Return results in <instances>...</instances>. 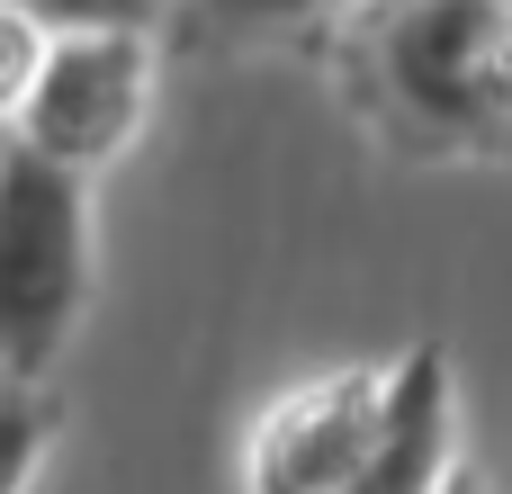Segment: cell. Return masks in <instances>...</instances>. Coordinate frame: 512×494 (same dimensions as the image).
Masks as SVG:
<instances>
[{
	"label": "cell",
	"mask_w": 512,
	"mask_h": 494,
	"mask_svg": "<svg viewBox=\"0 0 512 494\" xmlns=\"http://www.w3.org/2000/svg\"><path fill=\"white\" fill-rule=\"evenodd\" d=\"M450 494H486V486H477V477H468V468H459V486H450Z\"/></svg>",
	"instance_id": "obj_10"
},
{
	"label": "cell",
	"mask_w": 512,
	"mask_h": 494,
	"mask_svg": "<svg viewBox=\"0 0 512 494\" xmlns=\"http://www.w3.org/2000/svg\"><path fill=\"white\" fill-rule=\"evenodd\" d=\"M144 99H153V45L135 27H72V36H54L9 135L63 171H90L144 126Z\"/></svg>",
	"instance_id": "obj_3"
},
{
	"label": "cell",
	"mask_w": 512,
	"mask_h": 494,
	"mask_svg": "<svg viewBox=\"0 0 512 494\" xmlns=\"http://www.w3.org/2000/svg\"><path fill=\"white\" fill-rule=\"evenodd\" d=\"M180 9V27L189 36H207V45H252V36H288V27H315L324 9H342V0H171Z\"/></svg>",
	"instance_id": "obj_6"
},
{
	"label": "cell",
	"mask_w": 512,
	"mask_h": 494,
	"mask_svg": "<svg viewBox=\"0 0 512 494\" xmlns=\"http://www.w3.org/2000/svg\"><path fill=\"white\" fill-rule=\"evenodd\" d=\"M45 54H54V27H36L27 9H0V117H9V126H18V108H27Z\"/></svg>",
	"instance_id": "obj_8"
},
{
	"label": "cell",
	"mask_w": 512,
	"mask_h": 494,
	"mask_svg": "<svg viewBox=\"0 0 512 494\" xmlns=\"http://www.w3.org/2000/svg\"><path fill=\"white\" fill-rule=\"evenodd\" d=\"M45 405H36V387H18V378H0V494H27L36 477V459H45Z\"/></svg>",
	"instance_id": "obj_7"
},
{
	"label": "cell",
	"mask_w": 512,
	"mask_h": 494,
	"mask_svg": "<svg viewBox=\"0 0 512 494\" xmlns=\"http://www.w3.org/2000/svg\"><path fill=\"white\" fill-rule=\"evenodd\" d=\"M378 81L414 135L512 153V0H396L378 27Z\"/></svg>",
	"instance_id": "obj_2"
},
{
	"label": "cell",
	"mask_w": 512,
	"mask_h": 494,
	"mask_svg": "<svg viewBox=\"0 0 512 494\" xmlns=\"http://www.w3.org/2000/svg\"><path fill=\"white\" fill-rule=\"evenodd\" d=\"M378 423H387V378H369V369H333V378L279 396L252 432L243 494H351Z\"/></svg>",
	"instance_id": "obj_4"
},
{
	"label": "cell",
	"mask_w": 512,
	"mask_h": 494,
	"mask_svg": "<svg viewBox=\"0 0 512 494\" xmlns=\"http://www.w3.org/2000/svg\"><path fill=\"white\" fill-rule=\"evenodd\" d=\"M90 297V198L81 171L0 144V378L36 387Z\"/></svg>",
	"instance_id": "obj_1"
},
{
	"label": "cell",
	"mask_w": 512,
	"mask_h": 494,
	"mask_svg": "<svg viewBox=\"0 0 512 494\" xmlns=\"http://www.w3.org/2000/svg\"><path fill=\"white\" fill-rule=\"evenodd\" d=\"M450 351H405L387 369V423L360 459L351 494H450L459 486V459H450Z\"/></svg>",
	"instance_id": "obj_5"
},
{
	"label": "cell",
	"mask_w": 512,
	"mask_h": 494,
	"mask_svg": "<svg viewBox=\"0 0 512 494\" xmlns=\"http://www.w3.org/2000/svg\"><path fill=\"white\" fill-rule=\"evenodd\" d=\"M0 9H27L36 27H54V36H72V27H162L171 18V0H0Z\"/></svg>",
	"instance_id": "obj_9"
}]
</instances>
